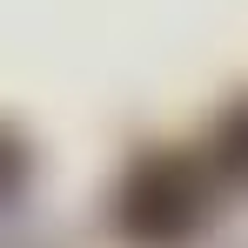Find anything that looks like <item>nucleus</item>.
Returning <instances> with one entry per match:
<instances>
[{"label": "nucleus", "instance_id": "nucleus-1", "mask_svg": "<svg viewBox=\"0 0 248 248\" xmlns=\"http://www.w3.org/2000/svg\"><path fill=\"white\" fill-rule=\"evenodd\" d=\"M202 221H208V174L188 155H141L114 188V228L127 242L168 248L188 242Z\"/></svg>", "mask_w": 248, "mask_h": 248}, {"label": "nucleus", "instance_id": "nucleus-2", "mask_svg": "<svg viewBox=\"0 0 248 248\" xmlns=\"http://www.w3.org/2000/svg\"><path fill=\"white\" fill-rule=\"evenodd\" d=\"M215 168H221L235 188H248V101H235V108L215 121Z\"/></svg>", "mask_w": 248, "mask_h": 248}, {"label": "nucleus", "instance_id": "nucleus-3", "mask_svg": "<svg viewBox=\"0 0 248 248\" xmlns=\"http://www.w3.org/2000/svg\"><path fill=\"white\" fill-rule=\"evenodd\" d=\"M20 181H27V141L14 127H0V202H14Z\"/></svg>", "mask_w": 248, "mask_h": 248}]
</instances>
